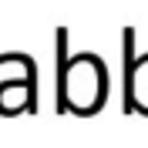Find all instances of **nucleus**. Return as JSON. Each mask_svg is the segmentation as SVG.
<instances>
[{"label": "nucleus", "instance_id": "1", "mask_svg": "<svg viewBox=\"0 0 148 148\" xmlns=\"http://www.w3.org/2000/svg\"><path fill=\"white\" fill-rule=\"evenodd\" d=\"M57 114H71V54H67V27H57Z\"/></svg>", "mask_w": 148, "mask_h": 148}, {"label": "nucleus", "instance_id": "2", "mask_svg": "<svg viewBox=\"0 0 148 148\" xmlns=\"http://www.w3.org/2000/svg\"><path fill=\"white\" fill-rule=\"evenodd\" d=\"M135 30L125 27L121 30V67H125V98H121V108L125 114L135 111Z\"/></svg>", "mask_w": 148, "mask_h": 148}]
</instances>
